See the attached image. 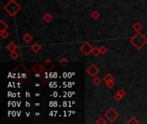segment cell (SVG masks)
<instances>
[{
    "label": "cell",
    "mask_w": 147,
    "mask_h": 124,
    "mask_svg": "<svg viewBox=\"0 0 147 124\" xmlns=\"http://www.w3.org/2000/svg\"><path fill=\"white\" fill-rule=\"evenodd\" d=\"M130 42L138 50H141L143 47L147 43V37H145L140 32H137L136 35H134L130 39Z\"/></svg>",
    "instance_id": "obj_1"
},
{
    "label": "cell",
    "mask_w": 147,
    "mask_h": 124,
    "mask_svg": "<svg viewBox=\"0 0 147 124\" xmlns=\"http://www.w3.org/2000/svg\"><path fill=\"white\" fill-rule=\"evenodd\" d=\"M21 5L15 1V0H10L7 4L4 6V10L7 12V13L10 16V17H14L17 15L18 12L21 11Z\"/></svg>",
    "instance_id": "obj_2"
},
{
    "label": "cell",
    "mask_w": 147,
    "mask_h": 124,
    "mask_svg": "<svg viewBox=\"0 0 147 124\" xmlns=\"http://www.w3.org/2000/svg\"><path fill=\"white\" fill-rule=\"evenodd\" d=\"M119 116H120V114H119L118 111L113 107L108 109L105 113V118L107 119L109 122H114L117 118H119Z\"/></svg>",
    "instance_id": "obj_3"
},
{
    "label": "cell",
    "mask_w": 147,
    "mask_h": 124,
    "mask_svg": "<svg viewBox=\"0 0 147 124\" xmlns=\"http://www.w3.org/2000/svg\"><path fill=\"white\" fill-rule=\"evenodd\" d=\"M93 47L90 44V42H84L83 44L80 47V51L83 53V54L85 55V56H88L90 54H92V50H93Z\"/></svg>",
    "instance_id": "obj_4"
},
{
    "label": "cell",
    "mask_w": 147,
    "mask_h": 124,
    "mask_svg": "<svg viewBox=\"0 0 147 124\" xmlns=\"http://www.w3.org/2000/svg\"><path fill=\"white\" fill-rule=\"evenodd\" d=\"M86 73L90 77L94 78V77L97 76V74L100 73V70H99V68H98L97 66H96L95 64H91L88 68H87Z\"/></svg>",
    "instance_id": "obj_5"
},
{
    "label": "cell",
    "mask_w": 147,
    "mask_h": 124,
    "mask_svg": "<svg viewBox=\"0 0 147 124\" xmlns=\"http://www.w3.org/2000/svg\"><path fill=\"white\" fill-rule=\"evenodd\" d=\"M31 69H32V71L34 73L40 74V73H41L43 71L45 70V67H44V65H41L40 63H36V64L34 65Z\"/></svg>",
    "instance_id": "obj_6"
},
{
    "label": "cell",
    "mask_w": 147,
    "mask_h": 124,
    "mask_svg": "<svg viewBox=\"0 0 147 124\" xmlns=\"http://www.w3.org/2000/svg\"><path fill=\"white\" fill-rule=\"evenodd\" d=\"M30 48H31V50L34 53V54H38V53L41 50V46H40L39 43L35 42L30 47Z\"/></svg>",
    "instance_id": "obj_7"
},
{
    "label": "cell",
    "mask_w": 147,
    "mask_h": 124,
    "mask_svg": "<svg viewBox=\"0 0 147 124\" xmlns=\"http://www.w3.org/2000/svg\"><path fill=\"white\" fill-rule=\"evenodd\" d=\"M7 49L10 52H14V51H17V45L15 44L14 42H10L9 44L7 45Z\"/></svg>",
    "instance_id": "obj_8"
},
{
    "label": "cell",
    "mask_w": 147,
    "mask_h": 124,
    "mask_svg": "<svg viewBox=\"0 0 147 124\" xmlns=\"http://www.w3.org/2000/svg\"><path fill=\"white\" fill-rule=\"evenodd\" d=\"M133 29L134 31H136V33L137 32H140L141 29H143V26H142V24L139 23V22H136L135 23H133Z\"/></svg>",
    "instance_id": "obj_9"
},
{
    "label": "cell",
    "mask_w": 147,
    "mask_h": 124,
    "mask_svg": "<svg viewBox=\"0 0 147 124\" xmlns=\"http://www.w3.org/2000/svg\"><path fill=\"white\" fill-rule=\"evenodd\" d=\"M44 65V67H45V70H51V69H52V68H54V64L52 63L51 62V60H46V61H45V63L43 64Z\"/></svg>",
    "instance_id": "obj_10"
},
{
    "label": "cell",
    "mask_w": 147,
    "mask_h": 124,
    "mask_svg": "<svg viewBox=\"0 0 147 124\" xmlns=\"http://www.w3.org/2000/svg\"><path fill=\"white\" fill-rule=\"evenodd\" d=\"M32 39H33V37L32 35H30V34H25V35H23V42H26V43H29L31 41H32Z\"/></svg>",
    "instance_id": "obj_11"
},
{
    "label": "cell",
    "mask_w": 147,
    "mask_h": 124,
    "mask_svg": "<svg viewBox=\"0 0 147 124\" xmlns=\"http://www.w3.org/2000/svg\"><path fill=\"white\" fill-rule=\"evenodd\" d=\"M126 123H127V124H130V123H131V124H139V123H140V122H139V121L138 120L135 116H131L130 119L128 120Z\"/></svg>",
    "instance_id": "obj_12"
},
{
    "label": "cell",
    "mask_w": 147,
    "mask_h": 124,
    "mask_svg": "<svg viewBox=\"0 0 147 124\" xmlns=\"http://www.w3.org/2000/svg\"><path fill=\"white\" fill-rule=\"evenodd\" d=\"M43 20H44L45 23H50L52 20V16L49 13H46L43 16Z\"/></svg>",
    "instance_id": "obj_13"
},
{
    "label": "cell",
    "mask_w": 147,
    "mask_h": 124,
    "mask_svg": "<svg viewBox=\"0 0 147 124\" xmlns=\"http://www.w3.org/2000/svg\"><path fill=\"white\" fill-rule=\"evenodd\" d=\"M92 83H93L96 86H99L100 85H101V83H102V79H100L99 77L96 76V77H94V78H93V79H92Z\"/></svg>",
    "instance_id": "obj_14"
},
{
    "label": "cell",
    "mask_w": 147,
    "mask_h": 124,
    "mask_svg": "<svg viewBox=\"0 0 147 124\" xmlns=\"http://www.w3.org/2000/svg\"><path fill=\"white\" fill-rule=\"evenodd\" d=\"M7 29H8V24L6 23L4 20L0 21V31L7 30Z\"/></svg>",
    "instance_id": "obj_15"
},
{
    "label": "cell",
    "mask_w": 147,
    "mask_h": 124,
    "mask_svg": "<svg viewBox=\"0 0 147 124\" xmlns=\"http://www.w3.org/2000/svg\"><path fill=\"white\" fill-rule=\"evenodd\" d=\"M90 17H91L94 20H98L100 18V13L97 11H93L90 14Z\"/></svg>",
    "instance_id": "obj_16"
},
{
    "label": "cell",
    "mask_w": 147,
    "mask_h": 124,
    "mask_svg": "<svg viewBox=\"0 0 147 124\" xmlns=\"http://www.w3.org/2000/svg\"><path fill=\"white\" fill-rule=\"evenodd\" d=\"M110 80H114V78L113 77V75H111L110 73H107L104 77H103V81L104 82L110 81Z\"/></svg>",
    "instance_id": "obj_17"
},
{
    "label": "cell",
    "mask_w": 147,
    "mask_h": 124,
    "mask_svg": "<svg viewBox=\"0 0 147 124\" xmlns=\"http://www.w3.org/2000/svg\"><path fill=\"white\" fill-rule=\"evenodd\" d=\"M101 54V51H100V48H97V47H95L92 50V54L95 57H97L98 55Z\"/></svg>",
    "instance_id": "obj_18"
},
{
    "label": "cell",
    "mask_w": 147,
    "mask_h": 124,
    "mask_svg": "<svg viewBox=\"0 0 147 124\" xmlns=\"http://www.w3.org/2000/svg\"><path fill=\"white\" fill-rule=\"evenodd\" d=\"M105 85L106 86H107L108 88L109 89H111V88H113L114 86V80H110V81H107V82H105Z\"/></svg>",
    "instance_id": "obj_19"
},
{
    "label": "cell",
    "mask_w": 147,
    "mask_h": 124,
    "mask_svg": "<svg viewBox=\"0 0 147 124\" xmlns=\"http://www.w3.org/2000/svg\"><path fill=\"white\" fill-rule=\"evenodd\" d=\"M10 58L12 59V60H17V59L19 57V54H17V51H14V52H10Z\"/></svg>",
    "instance_id": "obj_20"
},
{
    "label": "cell",
    "mask_w": 147,
    "mask_h": 124,
    "mask_svg": "<svg viewBox=\"0 0 147 124\" xmlns=\"http://www.w3.org/2000/svg\"><path fill=\"white\" fill-rule=\"evenodd\" d=\"M96 124H106L107 123V121H106L103 117H99V118L96 121Z\"/></svg>",
    "instance_id": "obj_21"
},
{
    "label": "cell",
    "mask_w": 147,
    "mask_h": 124,
    "mask_svg": "<svg viewBox=\"0 0 147 124\" xmlns=\"http://www.w3.org/2000/svg\"><path fill=\"white\" fill-rule=\"evenodd\" d=\"M68 63H69V62H68V60H67V59H65V58L61 59V60H59V64H60L62 66H65Z\"/></svg>",
    "instance_id": "obj_22"
},
{
    "label": "cell",
    "mask_w": 147,
    "mask_h": 124,
    "mask_svg": "<svg viewBox=\"0 0 147 124\" xmlns=\"http://www.w3.org/2000/svg\"><path fill=\"white\" fill-rule=\"evenodd\" d=\"M0 35L4 39H7L9 36V33L7 32V30H4V31H0Z\"/></svg>",
    "instance_id": "obj_23"
},
{
    "label": "cell",
    "mask_w": 147,
    "mask_h": 124,
    "mask_svg": "<svg viewBox=\"0 0 147 124\" xmlns=\"http://www.w3.org/2000/svg\"><path fill=\"white\" fill-rule=\"evenodd\" d=\"M108 48H106L105 46H102V47H100V51H101V54H105L106 53L108 52Z\"/></svg>",
    "instance_id": "obj_24"
},
{
    "label": "cell",
    "mask_w": 147,
    "mask_h": 124,
    "mask_svg": "<svg viewBox=\"0 0 147 124\" xmlns=\"http://www.w3.org/2000/svg\"><path fill=\"white\" fill-rule=\"evenodd\" d=\"M122 98H123V97L120 94V93H118V92H117L116 94L114 95V99H115V100H116L117 102H120Z\"/></svg>",
    "instance_id": "obj_25"
},
{
    "label": "cell",
    "mask_w": 147,
    "mask_h": 124,
    "mask_svg": "<svg viewBox=\"0 0 147 124\" xmlns=\"http://www.w3.org/2000/svg\"><path fill=\"white\" fill-rule=\"evenodd\" d=\"M118 93H120V94L121 96H122L123 97H124L125 96H126V94H127V93H126V91H125L124 89H120V90H119Z\"/></svg>",
    "instance_id": "obj_26"
}]
</instances>
